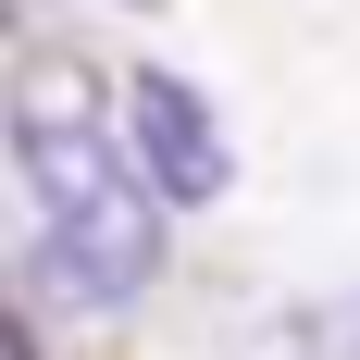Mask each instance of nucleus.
<instances>
[{
    "label": "nucleus",
    "instance_id": "nucleus-1",
    "mask_svg": "<svg viewBox=\"0 0 360 360\" xmlns=\"http://www.w3.org/2000/svg\"><path fill=\"white\" fill-rule=\"evenodd\" d=\"M13 174H25V274L63 311H124L162 274V186L137 137L100 124V87L75 63H25L13 87Z\"/></svg>",
    "mask_w": 360,
    "mask_h": 360
},
{
    "label": "nucleus",
    "instance_id": "nucleus-2",
    "mask_svg": "<svg viewBox=\"0 0 360 360\" xmlns=\"http://www.w3.org/2000/svg\"><path fill=\"white\" fill-rule=\"evenodd\" d=\"M124 137H137L149 186H162L174 212H212L224 186H236V137H224V112L199 100V75H174V63L124 75Z\"/></svg>",
    "mask_w": 360,
    "mask_h": 360
},
{
    "label": "nucleus",
    "instance_id": "nucleus-3",
    "mask_svg": "<svg viewBox=\"0 0 360 360\" xmlns=\"http://www.w3.org/2000/svg\"><path fill=\"white\" fill-rule=\"evenodd\" d=\"M124 13H162V0H124Z\"/></svg>",
    "mask_w": 360,
    "mask_h": 360
},
{
    "label": "nucleus",
    "instance_id": "nucleus-4",
    "mask_svg": "<svg viewBox=\"0 0 360 360\" xmlns=\"http://www.w3.org/2000/svg\"><path fill=\"white\" fill-rule=\"evenodd\" d=\"M348 348H360V311H348Z\"/></svg>",
    "mask_w": 360,
    "mask_h": 360
}]
</instances>
